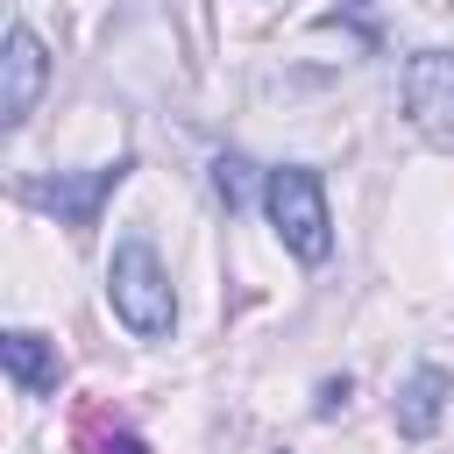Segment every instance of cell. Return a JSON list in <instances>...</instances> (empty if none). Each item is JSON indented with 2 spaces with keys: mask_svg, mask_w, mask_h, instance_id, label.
I'll return each instance as SVG.
<instances>
[{
  "mask_svg": "<svg viewBox=\"0 0 454 454\" xmlns=\"http://www.w3.org/2000/svg\"><path fill=\"white\" fill-rule=\"evenodd\" d=\"M106 305H114V319H121L135 340H170V326H177V298H170V270H163V255H156L149 234L114 241V262H106Z\"/></svg>",
  "mask_w": 454,
  "mask_h": 454,
  "instance_id": "1",
  "label": "cell"
},
{
  "mask_svg": "<svg viewBox=\"0 0 454 454\" xmlns=\"http://www.w3.org/2000/svg\"><path fill=\"white\" fill-rule=\"evenodd\" d=\"M262 213H270L277 241H284L298 262H326V255H333V213H326L319 170H305V163L262 170Z\"/></svg>",
  "mask_w": 454,
  "mask_h": 454,
  "instance_id": "2",
  "label": "cell"
},
{
  "mask_svg": "<svg viewBox=\"0 0 454 454\" xmlns=\"http://www.w3.org/2000/svg\"><path fill=\"white\" fill-rule=\"evenodd\" d=\"M128 170H135V156H114V163H92V170H78V177H28L21 184V199L35 206V213H57V227H71V234H85L92 220H99V206L128 184Z\"/></svg>",
  "mask_w": 454,
  "mask_h": 454,
  "instance_id": "3",
  "label": "cell"
},
{
  "mask_svg": "<svg viewBox=\"0 0 454 454\" xmlns=\"http://www.w3.org/2000/svg\"><path fill=\"white\" fill-rule=\"evenodd\" d=\"M397 92H404V121L426 142L454 149V50H411Z\"/></svg>",
  "mask_w": 454,
  "mask_h": 454,
  "instance_id": "4",
  "label": "cell"
},
{
  "mask_svg": "<svg viewBox=\"0 0 454 454\" xmlns=\"http://www.w3.org/2000/svg\"><path fill=\"white\" fill-rule=\"evenodd\" d=\"M43 85H50V50H43V35H35L28 21H14V28H7V57H0V128H7V135L28 128Z\"/></svg>",
  "mask_w": 454,
  "mask_h": 454,
  "instance_id": "5",
  "label": "cell"
},
{
  "mask_svg": "<svg viewBox=\"0 0 454 454\" xmlns=\"http://www.w3.org/2000/svg\"><path fill=\"white\" fill-rule=\"evenodd\" d=\"M447 397H454V376H447L440 362H419V369L397 383V397H390V426H397L404 440H433L440 419H447Z\"/></svg>",
  "mask_w": 454,
  "mask_h": 454,
  "instance_id": "6",
  "label": "cell"
},
{
  "mask_svg": "<svg viewBox=\"0 0 454 454\" xmlns=\"http://www.w3.org/2000/svg\"><path fill=\"white\" fill-rule=\"evenodd\" d=\"M0 369H7V383H14L21 397H57V383H64L57 340H43V333H28V326H7V333H0Z\"/></svg>",
  "mask_w": 454,
  "mask_h": 454,
  "instance_id": "7",
  "label": "cell"
},
{
  "mask_svg": "<svg viewBox=\"0 0 454 454\" xmlns=\"http://www.w3.org/2000/svg\"><path fill=\"white\" fill-rule=\"evenodd\" d=\"M78 447H85V454H149L128 426H106V411H85V419H78Z\"/></svg>",
  "mask_w": 454,
  "mask_h": 454,
  "instance_id": "8",
  "label": "cell"
},
{
  "mask_svg": "<svg viewBox=\"0 0 454 454\" xmlns=\"http://www.w3.org/2000/svg\"><path fill=\"white\" fill-rule=\"evenodd\" d=\"M213 192H220L227 213H241L248 206V163L241 156H213Z\"/></svg>",
  "mask_w": 454,
  "mask_h": 454,
  "instance_id": "9",
  "label": "cell"
},
{
  "mask_svg": "<svg viewBox=\"0 0 454 454\" xmlns=\"http://www.w3.org/2000/svg\"><path fill=\"white\" fill-rule=\"evenodd\" d=\"M340 404H348V376H326V383H319V397H312V411H319V419H333Z\"/></svg>",
  "mask_w": 454,
  "mask_h": 454,
  "instance_id": "10",
  "label": "cell"
}]
</instances>
